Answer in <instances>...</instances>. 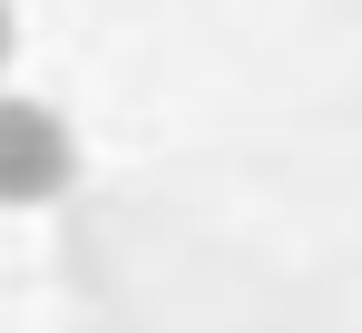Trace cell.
I'll return each mask as SVG.
<instances>
[{"mask_svg":"<svg viewBox=\"0 0 362 333\" xmlns=\"http://www.w3.org/2000/svg\"><path fill=\"white\" fill-rule=\"evenodd\" d=\"M10 50H20V20H10V0H0V69H10Z\"/></svg>","mask_w":362,"mask_h":333,"instance_id":"cell-2","label":"cell"},{"mask_svg":"<svg viewBox=\"0 0 362 333\" xmlns=\"http://www.w3.org/2000/svg\"><path fill=\"white\" fill-rule=\"evenodd\" d=\"M78 176V137L49 98H0V206H49Z\"/></svg>","mask_w":362,"mask_h":333,"instance_id":"cell-1","label":"cell"}]
</instances>
